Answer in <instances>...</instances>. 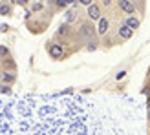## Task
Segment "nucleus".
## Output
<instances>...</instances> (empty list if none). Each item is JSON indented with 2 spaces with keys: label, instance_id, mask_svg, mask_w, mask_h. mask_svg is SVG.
Here are the masks:
<instances>
[{
  "label": "nucleus",
  "instance_id": "9b49d317",
  "mask_svg": "<svg viewBox=\"0 0 150 135\" xmlns=\"http://www.w3.org/2000/svg\"><path fill=\"white\" fill-rule=\"evenodd\" d=\"M15 79H17V77H15V73H7V71L2 73V82H4V84H13Z\"/></svg>",
  "mask_w": 150,
  "mask_h": 135
},
{
  "label": "nucleus",
  "instance_id": "aec40b11",
  "mask_svg": "<svg viewBox=\"0 0 150 135\" xmlns=\"http://www.w3.org/2000/svg\"><path fill=\"white\" fill-rule=\"evenodd\" d=\"M17 4H20V6H28V0H17Z\"/></svg>",
  "mask_w": 150,
  "mask_h": 135
},
{
  "label": "nucleus",
  "instance_id": "2eb2a0df",
  "mask_svg": "<svg viewBox=\"0 0 150 135\" xmlns=\"http://www.w3.org/2000/svg\"><path fill=\"white\" fill-rule=\"evenodd\" d=\"M79 4H81V6H84V7H88V6H92V4H93V0H79Z\"/></svg>",
  "mask_w": 150,
  "mask_h": 135
},
{
  "label": "nucleus",
  "instance_id": "a211bd4d",
  "mask_svg": "<svg viewBox=\"0 0 150 135\" xmlns=\"http://www.w3.org/2000/svg\"><path fill=\"white\" fill-rule=\"evenodd\" d=\"M134 2H136V4H139V6H141V9L145 7V0H134Z\"/></svg>",
  "mask_w": 150,
  "mask_h": 135
},
{
  "label": "nucleus",
  "instance_id": "20e7f679",
  "mask_svg": "<svg viewBox=\"0 0 150 135\" xmlns=\"http://www.w3.org/2000/svg\"><path fill=\"white\" fill-rule=\"evenodd\" d=\"M117 37H119L121 40H128V39H132V37H134V29L128 27V26L123 22V24L117 27Z\"/></svg>",
  "mask_w": 150,
  "mask_h": 135
},
{
  "label": "nucleus",
  "instance_id": "6ab92c4d",
  "mask_svg": "<svg viewBox=\"0 0 150 135\" xmlns=\"http://www.w3.org/2000/svg\"><path fill=\"white\" fill-rule=\"evenodd\" d=\"M7 29H9V27H7L6 24H2V26H0V31H2V33H6V31H7Z\"/></svg>",
  "mask_w": 150,
  "mask_h": 135
},
{
  "label": "nucleus",
  "instance_id": "1a4fd4ad",
  "mask_svg": "<svg viewBox=\"0 0 150 135\" xmlns=\"http://www.w3.org/2000/svg\"><path fill=\"white\" fill-rule=\"evenodd\" d=\"M11 13H13V7L9 2H0V15L2 17H9Z\"/></svg>",
  "mask_w": 150,
  "mask_h": 135
},
{
  "label": "nucleus",
  "instance_id": "f3484780",
  "mask_svg": "<svg viewBox=\"0 0 150 135\" xmlns=\"http://www.w3.org/2000/svg\"><path fill=\"white\" fill-rule=\"evenodd\" d=\"M125 75H126V71H119V73L115 75V79L119 80V79H123V77H125Z\"/></svg>",
  "mask_w": 150,
  "mask_h": 135
},
{
  "label": "nucleus",
  "instance_id": "dca6fc26",
  "mask_svg": "<svg viewBox=\"0 0 150 135\" xmlns=\"http://www.w3.org/2000/svg\"><path fill=\"white\" fill-rule=\"evenodd\" d=\"M112 2H114V0H101V6H103V7H110Z\"/></svg>",
  "mask_w": 150,
  "mask_h": 135
},
{
  "label": "nucleus",
  "instance_id": "f03ea898",
  "mask_svg": "<svg viewBox=\"0 0 150 135\" xmlns=\"http://www.w3.org/2000/svg\"><path fill=\"white\" fill-rule=\"evenodd\" d=\"M46 51H48V55H50L51 58H55V60H61V58L64 57V44L57 42V40L48 42V44H46Z\"/></svg>",
  "mask_w": 150,
  "mask_h": 135
},
{
  "label": "nucleus",
  "instance_id": "9d476101",
  "mask_svg": "<svg viewBox=\"0 0 150 135\" xmlns=\"http://www.w3.org/2000/svg\"><path fill=\"white\" fill-rule=\"evenodd\" d=\"M50 6L53 7V9H66L70 4L66 2V0H50Z\"/></svg>",
  "mask_w": 150,
  "mask_h": 135
},
{
  "label": "nucleus",
  "instance_id": "0eeeda50",
  "mask_svg": "<svg viewBox=\"0 0 150 135\" xmlns=\"http://www.w3.org/2000/svg\"><path fill=\"white\" fill-rule=\"evenodd\" d=\"M77 17H79V9L77 7H71V9H68L64 13V22L66 24H71V22L77 20Z\"/></svg>",
  "mask_w": 150,
  "mask_h": 135
},
{
  "label": "nucleus",
  "instance_id": "39448f33",
  "mask_svg": "<svg viewBox=\"0 0 150 135\" xmlns=\"http://www.w3.org/2000/svg\"><path fill=\"white\" fill-rule=\"evenodd\" d=\"M108 27H110V20L106 17H101L99 24H97V35H99V37H106L108 35Z\"/></svg>",
  "mask_w": 150,
  "mask_h": 135
},
{
  "label": "nucleus",
  "instance_id": "f257e3e1",
  "mask_svg": "<svg viewBox=\"0 0 150 135\" xmlns=\"http://www.w3.org/2000/svg\"><path fill=\"white\" fill-rule=\"evenodd\" d=\"M95 37H97V27L92 24V20H86L79 26V39L81 40L92 42V40H95Z\"/></svg>",
  "mask_w": 150,
  "mask_h": 135
},
{
  "label": "nucleus",
  "instance_id": "6e6552de",
  "mask_svg": "<svg viewBox=\"0 0 150 135\" xmlns=\"http://www.w3.org/2000/svg\"><path fill=\"white\" fill-rule=\"evenodd\" d=\"M125 24L128 26V27H132L134 31H137V29H139V26H141V20H139V18L136 17V15H130V17H126Z\"/></svg>",
  "mask_w": 150,
  "mask_h": 135
},
{
  "label": "nucleus",
  "instance_id": "4468645a",
  "mask_svg": "<svg viewBox=\"0 0 150 135\" xmlns=\"http://www.w3.org/2000/svg\"><path fill=\"white\" fill-rule=\"evenodd\" d=\"M9 55V49H7V46H0V57H7Z\"/></svg>",
  "mask_w": 150,
  "mask_h": 135
},
{
  "label": "nucleus",
  "instance_id": "7ed1b4c3",
  "mask_svg": "<svg viewBox=\"0 0 150 135\" xmlns=\"http://www.w3.org/2000/svg\"><path fill=\"white\" fill-rule=\"evenodd\" d=\"M117 7L125 13L128 15H134V11H136V2L134 0H117Z\"/></svg>",
  "mask_w": 150,
  "mask_h": 135
},
{
  "label": "nucleus",
  "instance_id": "ddd939ff",
  "mask_svg": "<svg viewBox=\"0 0 150 135\" xmlns=\"http://www.w3.org/2000/svg\"><path fill=\"white\" fill-rule=\"evenodd\" d=\"M9 91H11L9 84H0V93H9Z\"/></svg>",
  "mask_w": 150,
  "mask_h": 135
},
{
  "label": "nucleus",
  "instance_id": "412c9836",
  "mask_svg": "<svg viewBox=\"0 0 150 135\" xmlns=\"http://www.w3.org/2000/svg\"><path fill=\"white\" fill-rule=\"evenodd\" d=\"M66 2H68V4L71 6V4H75V0H66Z\"/></svg>",
  "mask_w": 150,
  "mask_h": 135
},
{
  "label": "nucleus",
  "instance_id": "f8f14e48",
  "mask_svg": "<svg viewBox=\"0 0 150 135\" xmlns=\"http://www.w3.org/2000/svg\"><path fill=\"white\" fill-rule=\"evenodd\" d=\"M42 7H44V4H42V2H35V4H31V11H33V13H37V11H40Z\"/></svg>",
  "mask_w": 150,
  "mask_h": 135
},
{
  "label": "nucleus",
  "instance_id": "4be33fe9",
  "mask_svg": "<svg viewBox=\"0 0 150 135\" xmlns=\"http://www.w3.org/2000/svg\"><path fill=\"white\" fill-rule=\"evenodd\" d=\"M148 131H150V128H148Z\"/></svg>",
  "mask_w": 150,
  "mask_h": 135
},
{
  "label": "nucleus",
  "instance_id": "423d86ee",
  "mask_svg": "<svg viewBox=\"0 0 150 135\" xmlns=\"http://www.w3.org/2000/svg\"><path fill=\"white\" fill-rule=\"evenodd\" d=\"M88 20H99L103 15H101V6L99 4H92L88 6Z\"/></svg>",
  "mask_w": 150,
  "mask_h": 135
}]
</instances>
